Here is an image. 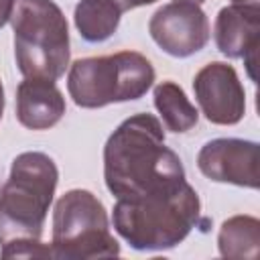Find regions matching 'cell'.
Masks as SVG:
<instances>
[{
    "mask_svg": "<svg viewBox=\"0 0 260 260\" xmlns=\"http://www.w3.org/2000/svg\"><path fill=\"white\" fill-rule=\"evenodd\" d=\"M104 179L116 199H138L185 181L175 150L165 146V132L152 114L126 118L104 146Z\"/></svg>",
    "mask_w": 260,
    "mask_h": 260,
    "instance_id": "obj_1",
    "label": "cell"
},
{
    "mask_svg": "<svg viewBox=\"0 0 260 260\" xmlns=\"http://www.w3.org/2000/svg\"><path fill=\"white\" fill-rule=\"evenodd\" d=\"M201 215L197 191L181 181L175 187L138 197L118 199L112 211V223L118 236L140 252L171 250L181 244Z\"/></svg>",
    "mask_w": 260,
    "mask_h": 260,
    "instance_id": "obj_2",
    "label": "cell"
},
{
    "mask_svg": "<svg viewBox=\"0 0 260 260\" xmlns=\"http://www.w3.org/2000/svg\"><path fill=\"white\" fill-rule=\"evenodd\" d=\"M59 171L45 152H20L0 187V246L20 238L41 240Z\"/></svg>",
    "mask_w": 260,
    "mask_h": 260,
    "instance_id": "obj_3",
    "label": "cell"
},
{
    "mask_svg": "<svg viewBox=\"0 0 260 260\" xmlns=\"http://www.w3.org/2000/svg\"><path fill=\"white\" fill-rule=\"evenodd\" d=\"M14 57L24 77L57 81L69 67V26L53 0H14Z\"/></svg>",
    "mask_w": 260,
    "mask_h": 260,
    "instance_id": "obj_4",
    "label": "cell"
},
{
    "mask_svg": "<svg viewBox=\"0 0 260 260\" xmlns=\"http://www.w3.org/2000/svg\"><path fill=\"white\" fill-rule=\"evenodd\" d=\"M154 83L152 63L136 51L83 57L71 63L67 91L79 108H104L110 104L140 100Z\"/></svg>",
    "mask_w": 260,
    "mask_h": 260,
    "instance_id": "obj_5",
    "label": "cell"
},
{
    "mask_svg": "<svg viewBox=\"0 0 260 260\" xmlns=\"http://www.w3.org/2000/svg\"><path fill=\"white\" fill-rule=\"evenodd\" d=\"M51 258L89 260L120 254L118 240L110 234L104 203L87 189L63 193L53 209Z\"/></svg>",
    "mask_w": 260,
    "mask_h": 260,
    "instance_id": "obj_6",
    "label": "cell"
},
{
    "mask_svg": "<svg viewBox=\"0 0 260 260\" xmlns=\"http://www.w3.org/2000/svg\"><path fill=\"white\" fill-rule=\"evenodd\" d=\"M152 41L171 57H191L209 43V20L199 4L171 2L148 20Z\"/></svg>",
    "mask_w": 260,
    "mask_h": 260,
    "instance_id": "obj_7",
    "label": "cell"
},
{
    "mask_svg": "<svg viewBox=\"0 0 260 260\" xmlns=\"http://www.w3.org/2000/svg\"><path fill=\"white\" fill-rule=\"evenodd\" d=\"M195 100L211 124L234 126L246 114V91L236 69L223 61H211L193 77Z\"/></svg>",
    "mask_w": 260,
    "mask_h": 260,
    "instance_id": "obj_8",
    "label": "cell"
},
{
    "mask_svg": "<svg viewBox=\"0 0 260 260\" xmlns=\"http://www.w3.org/2000/svg\"><path fill=\"white\" fill-rule=\"evenodd\" d=\"M199 171L215 183L258 189V144L242 138H213L197 154Z\"/></svg>",
    "mask_w": 260,
    "mask_h": 260,
    "instance_id": "obj_9",
    "label": "cell"
},
{
    "mask_svg": "<svg viewBox=\"0 0 260 260\" xmlns=\"http://www.w3.org/2000/svg\"><path fill=\"white\" fill-rule=\"evenodd\" d=\"M213 39L221 55L230 59H244L254 79V61L260 43V6L256 2L230 4L217 12Z\"/></svg>",
    "mask_w": 260,
    "mask_h": 260,
    "instance_id": "obj_10",
    "label": "cell"
},
{
    "mask_svg": "<svg viewBox=\"0 0 260 260\" xmlns=\"http://www.w3.org/2000/svg\"><path fill=\"white\" fill-rule=\"evenodd\" d=\"M65 114V98L51 79L24 77L16 87V118L28 130H49Z\"/></svg>",
    "mask_w": 260,
    "mask_h": 260,
    "instance_id": "obj_11",
    "label": "cell"
},
{
    "mask_svg": "<svg viewBox=\"0 0 260 260\" xmlns=\"http://www.w3.org/2000/svg\"><path fill=\"white\" fill-rule=\"evenodd\" d=\"M122 14L124 12L114 0H79L73 12V22L83 41L104 43L118 30Z\"/></svg>",
    "mask_w": 260,
    "mask_h": 260,
    "instance_id": "obj_12",
    "label": "cell"
},
{
    "mask_svg": "<svg viewBox=\"0 0 260 260\" xmlns=\"http://www.w3.org/2000/svg\"><path fill=\"white\" fill-rule=\"evenodd\" d=\"M152 98H154L156 112L160 114L165 126L171 132L181 134V132L191 130L197 124V120H199L197 108L189 102L183 87L177 85L175 81H160L154 87Z\"/></svg>",
    "mask_w": 260,
    "mask_h": 260,
    "instance_id": "obj_13",
    "label": "cell"
},
{
    "mask_svg": "<svg viewBox=\"0 0 260 260\" xmlns=\"http://www.w3.org/2000/svg\"><path fill=\"white\" fill-rule=\"evenodd\" d=\"M219 254L225 258H256L260 246V221L252 215L225 219L217 234Z\"/></svg>",
    "mask_w": 260,
    "mask_h": 260,
    "instance_id": "obj_14",
    "label": "cell"
},
{
    "mask_svg": "<svg viewBox=\"0 0 260 260\" xmlns=\"http://www.w3.org/2000/svg\"><path fill=\"white\" fill-rule=\"evenodd\" d=\"M0 256L2 258H51V246L41 240L20 238V240L2 244Z\"/></svg>",
    "mask_w": 260,
    "mask_h": 260,
    "instance_id": "obj_15",
    "label": "cell"
},
{
    "mask_svg": "<svg viewBox=\"0 0 260 260\" xmlns=\"http://www.w3.org/2000/svg\"><path fill=\"white\" fill-rule=\"evenodd\" d=\"M152 2H156V0H114V4H116L122 12L132 10V8H138V6H148V4H152Z\"/></svg>",
    "mask_w": 260,
    "mask_h": 260,
    "instance_id": "obj_16",
    "label": "cell"
},
{
    "mask_svg": "<svg viewBox=\"0 0 260 260\" xmlns=\"http://www.w3.org/2000/svg\"><path fill=\"white\" fill-rule=\"evenodd\" d=\"M14 8V0H0V28L10 22V14Z\"/></svg>",
    "mask_w": 260,
    "mask_h": 260,
    "instance_id": "obj_17",
    "label": "cell"
},
{
    "mask_svg": "<svg viewBox=\"0 0 260 260\" xmlns=\"http://www.w3.org/2000/svg\"><path fill=\"white\" fill-rule=\"evenodd\" d=\"M2 114H4V87L0 81V120H2Z\"/></svg>",
    "mask_w": 260,
    "mask_h": 260,
    "instance_id": "obj_18",
    "label": "cell"
},
{
    "mask_svg": "<svg viewBox=\"0 0 260 260\" xmlns=\"http://www.w3.org/2000/svg\"><path fill=\"white\" fill-rule=\"evenodd\" d=\"M175 2H193V4H201V2H205V0H175Z\"/></svg>",
    "mask_w": 260,
    "mask_h": 260,
    "instance_id": "obj_19",
    "label": "cell"
},
{
    "mask_svg": "<svg viewBox=\"0 0 260 260\" xmlns=\"http://www.w3.org/2000/svg\"><path fill=\"white\" fill-rule=\"evenodd\" d=\"M234 4H244V2H248V0H232Z\"/></svg>",
    "mask_w": 260,
    "mask_h": 260,
    "instance_id": "obj_20",
    "label": "cell"
}]
</instances>
